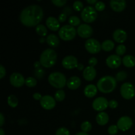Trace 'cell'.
<instances>
[{"instance_id":"13","label":"cell","mask_w":135,"mask_h":135,"mask_svg":"<svg viewBox=\"0 0 135 135\" xmlns=\"http://www.w3.org/2000/svg\"><path fill=\"white\" fill-rule=\"evenodd\" d=\"M79 62L77 58L73 55H67L62 60V65L66 69L71 70L76 68Z\"/></svg>"},{"instance_id":"32","label":"cell","mask_w":135,"mask_h":135,"mask_svg":"<svg viewBox=\"0 0 135 135\" xmlns=\"http://www.w3.org/2000/svg\"><path fill=\"white\" fill-rule=\"evenodd\" d=\"M127 51L126 46L123 44H120L119 46H117L115 50V53L116 55H119V56H121V55H123L125 54Z\"/></svg>"},{"instance_id":"10","label":"cell","mask_w":135,"mask_h":135,"mask_svg":"<svg viewBox=\"0 0 135 135\" xmlns=\"http://www.w3.org/2000/svg\"><path fill=\"white\" fill-rule=\"evenodd\" d=\"M133 120L129 116H123L117 121V126L119 130L121 131H127L129 130L133 126Z\"/></svg>"},{"instance_id":"45","label":"cell","mask_w":135,"mask_h":135,"mask_svg":"<svg viewBox=\"0 0 135 135\" xmlns=\"http://www.w3.org/2000/svg\"><path fill=\"white\" fill-rule=\"evenodd\" d=\"M5 123V117L2 113H0V127H3Z\"/></svg>"},{"instance_id":"16","label":"cell","mask_w":135,"mask_h":135,"mask_svg":"<svg viewBox=\"0 0 135 135\" xmlns=\"http://www.w3.org/2000/svg\"><path fill=\"white\" fill-rule=\"evenodd\" d=\"M110 7L113 11L120 13L123 11L127 6V3L125 0H112L109 2Z\"/></svg>"},{"instance_id":"40","label":"cell","mask_w":135,"mask_h":135,"mask_svg":"<svg viewBox=\"0 0 135 135\" xmlns=\"http://www.w3.org/2000/svg\"><path fill=\"white\" fill-rule=\"evenodd\" d=\"M109 108L111 109H115L118 106V102L115 100H112L109 101V104H108Z\"/></svg>"},{"instance_id":"31","label":"cell","mask_w":135,"mask_h":135,"mask_svg":"<svg viewBox=\"0 0 135 135\" xmlns=\"http://www.w3.org/2000/svg\"><path fill=\"white\" fill-rule=\"evenodd\" d=\"M25 85L29 88H33L37 85V79L36 78L29 76L25 80Z\"/></svg>"},{"instance_id":"44","label":"cell","mask_w":135,"mask_h":135,"mask_svg":"<svg viewBox=\"0 0 135 135\" xmlns=\"http://www.w3.org/2000/svg\"><path fill=\"white\" fill-rule=\"evenodd\" d=\"M42 96L40 93H38V92H36L33 94V98L35 100H39L40 101V100L42 99Z\"/></svg>"},{"instance_id":"8","label":"cell","mask_w":135,"mask_h":135,"mask_svg":"<svg viewBox=\"0 0 135 135\" xmlns=\"http://www.w3.org/2000/svg\"><path fill=\"white\" fill-rule=\"evenodd\" d=\"M86 50L91 54H96L102 50V46L100 42L94 38H89L87 40L84 44Z\"/></svg>"},{"instance_id":"36","label":"cell","mask_w":135,"mask_h":135,"mask_svg":"<svg viewBox=\"0 0 135 135\" xmlns=\"http://www.w3.org/2000/svg\"><path fill=\"white\" fill-rule=\"evenodd\" d=\"M55 135H70V132L68 129L65 127H60L56 131Z\"/></svg>"},{"instance_id":"29","label":"cell","mask_w":135,"mask_h":135,"mask_svg":"<svg viewBox=\"0 0 135 135\" xmlns=\"http://www.w3.org/2000/svg\"><path fill=\"white\" fill-rule=\"evenodd\" d=\"M54 98L57 102H62L65 98V92L63 90H57L54 94Z\"/></svg>"},{"instance_id":"1","label":"cell","mask_w":135,"mask_h":135,"mask_svg":"<svg viewBox=\"0 0 135 135\" xmlns=\"http://www.w3.org/2000/svg\"><path fill=\"white\" fill-rule=\"evenodd\" d=\"M44 11L40 6L32 5L22 9L19 16L20 22L26 27L37 26L42 21Z\"/></svg>"},{"instance_id":"11","label":"cell","mask_w":135,"mask_h":135,"mask_svg":"<svg viewBox=\"0 0 135 135\" xmlns=\"http://www.w3.org/2000/svg\"><path fill=\"white\" fill-rule=\"evenodd\" d=\"M109 102L105 98L98 97L95 99L92 102V108L95 111H97L99 113L105 110L109 107Z\"/></svg>"},{"instance_id":"49","label":"cell","mask_w":135,"mask_h":135,"mask_svg":"<svg viewBox=\"0 0 135 135\" xmlns=\"http://www.w3.org/2000/svg\"><path fill=\"white\" fill-rule=\"evenodd\" d=\"M39 42L40 44H44V42H46V38H45L44 37H41L39 39Z\"/></svg>"},{"instance_id":"12","label":"cell","mask_w":135,"mask_h":135,"mask_svg":"<svg viewBox=\"0 0 135 135\" xmlns=\"http://www.w3.org/2000/svg\"><path fill=\"white\" fill-rule=\"evenodd\" d=\"M77 34L82 38H88L93 34V28L88 24H82L76 29Z\"/></svg>"},{"instance_id":"9","label":"cell","mask_w":135,"mask_h":135,"mask_svg":"<svg viewBox=\"0 0 135 135\" xmlns=\"http://www.w3.org/2000/svg\"><path fill=\"white\" fill-rule=\"evenodd\" d=\"M41 107L46 110L53 109L56 105V100L50 95H44L40 101Z\"/></svg>"},{"instance_id":"42","label":"cell","mask_w":135,"mask_h":135,"mask_svg":"<svg viewBox=\"0 0 135 135\" xmlns=\"http://www.w3.org/2000/svg\"><path fill=\"white\" fill-rule=\"evenodd\" d=\"M67 15L64 13H61L59 15V17H58V20H59V22H64L67 21Z\"/></svg>"},{"instance_id":"24","label":"cell","mask_w":135,"mask_h":135,"mask_svg":"<svg viewBox=\"0 0 135 135\" xmlns=\"http://www.w3.org/2000/svg\"><path fill=\"white\" fill-rule=\"evenodd\" d=\"M122 63L127 68H132L135 66V57L131 55H127L122 59Z\"/></svg>"},{"instance_id":"41","label":"cell","mask_w":135,"mask_h":135,"mask_svg":"<svg viewBox=\"0 0 135 135\" xmlns=\"http://www.w3.org/2000/svg\"><path fill=\"white\" fill-rule=\"evenodd\" d=\"M97 63L98 59L96 57H91L88 60V64H89V66H90V67H94L97 65Z\"/></svg>"},{"instance_id":"28","label":"cell","mask_w":135,"mask_h":135,"mask_svg":"<svg viewBox=\"0 0 135 135\" xmlns=\"http://www.w3.org/2000/svg\"><path fill=\"white\" fill-rule=\"evenodd\" d=\"M68 22L69 25L73 26V27H75V26H79L80 25V20L79 17H78L77 16H71L69 18Z\"/></svg>"},{"instance_id":"6","label":"cell","mask_w":135,"mask_h":135,"mask_svg":"<svg viewBox=\"0 0 135 135\" xmlns=\"http://www.w3.org/2000/svg\"><path fill=\"white\" fill-rule=\"evenodd\" d=\"M83 21L86 23H92L94 22L98 17L97 11L92 6H86L84 8L80 13Z\"/></svg>"},{"instance_id":"47","label":"cell","mask_w":135,"mask_h":135,"mask_svg":"<svg viewBox=\"0 0 135 135\" xmlns=\"http://www.w3.org/2000/svg\"><path fill=\"white\" fill-rule=\"evenodd\" d=\"M41 65H41L40 62V61H36L35 63H34V68H35V69H36L40 68Z\"/></svg>"},{"instance_id":"27","label":"cell","mask_w":135,"mask_h":135,"mask_svg":"<svg viewBox=\"0 0 135 135\" xmlns=\"http://www.w3.org/2000/svg\"><path fill=\"white\" fill-rule=\"evenodd\" d=\"M7 104L11 108H16L18 104V98L13 94L9 95L7 98Z\"/></svg>"},{"instance_id":"39","label":"cell","mask_w":135,"mask_h":135,"mask_svg":"<svg viewBox=\"0 0 135 135\" xmlns=\"http://www.w3.org/2000/svg\"><path fill=\"white\" fill-rule=\"evenodd\" d=\"M51 3H52L55 6L61 7H63L67 3V0H52V1H51Z\"/></svg>"},{"instance_id":"38","label":"cell","mask_w":135,"mask_h":135,"mask_svg":"<svg viewBox=\"0 0 135 135\" xmlns=\"http://www.w3.org/2000/svg\"><path fill=\"white\" fill-rule=\"evenodd\" d=\"M105 8V5L103 1H98L96 5H95V9L97 11H104Z\"/></svg>"},{"instance_id":"18","label":"cell","mask_w":135,"mask_h":135,"mask_svg":"<svg viewBox=\"0 0 135 135\" xmlns=\"http://www.w3.org/2000/svg\"><path fill=\"white\" fill-rule=\"evenodd\" d=\"M46 27L51 31H57L60 29V22L55 17H49L46 21Z\"/></svg>"},{"instance_id":"30","label":"cell","mask_w":135,"mask_h":135,"mask_svg":"<svg viewBox=\"0 0 135 135\" xmlns=\"http://www.w3.org/2000/svg\"><path fill=\"white\" fill-rule=\"evenodd\" d=\"M92 125L91 124V123H90L89 121H86L82 123L81 125H80V129H81L82 131L84 132V133H88V132L92 130Z\"/></svg>"},{"instance_id":"19","label":"cell","mask_w":135,"mask_h":135,"mask_svg":"<svg viewBox=\"0 0 135 135\" xmlns=\"http://www.w3.org/2000/svg\"><path fill=\"white\" fill-rule=\"evenodd\" d=\"M81 85V80L76 76H73L68 79L67 82V86L69 89L71 90H75L78 89Z\"/></svg>"},{"instance_id":"50","label":"cell","mask_w":135,"mask_h":135,"mask_svg":"<svg viewBox=\"0 0 135 135\" xmlns=\"http://www.w3.org/2000/svg\"><path fill=\"white\" fill-rule=\"evenodd\" d=\"M75 135H89L88 134V133H84V132H79V133H76V134Z\"/></svg>"},{"instance_id":"15","label":"cell","mask_w":135,"mask_h":135,"mask_svg":"<svg viewBox=\"0 0 135 135\" xmlns=\"http://www.w3.org/2000/svg\"><path fill=\"white\" fill-rule=\"evenodd\" d=\"M105 63L109 68L115 69H117L120 67L121 63H122V59H121V57L119 55H116V54H113L107 57Z\"/></svg>"},{"instance_id":"34","label":"cell","mask_w":135,"mask_h":135,"mask_svg":"<svg viewBox=\"0 0 135 135\" xmlns=\"http://www.w3.org/2000/svg\"><path fill=\"white\" fill-rule=\"evenodd\" d=\"M45 71L42 68H38L34 70V76H35L36 79H42L45 76Z\"/></svg>"},{"instance_id":"33","label":"cell","mask_w":135,"mask_h":135,"mask_svg":"<svg viewBox=\"0 0 135 135\" xmlns=\"http://www.w3.org/2000/svg\"><path fill=\"white\" fill-rule=\"evenodd\" d=\"M127 77V72L124 71H119V72L117 73L115 75V79L117 81H123L124 80H125V79Z\"/></svg>"},{"instance_id":"52","label":"cell","mask_w":135,"mask_h":135,"mask_svg":"<svg viewBox=\"0 0 135 135\" xmlns=\"http://www.w3.org/2000/svg\"><path fill=\"white\" fill-rule=\"evenodd\" d=\"M134 113H135V109H134Z\"/></svg>"},{"instance_id":"14","label":"cell","mask_w":135,"mask_h":135,"mask_svg":"<svg viewBox=\"0 0 135 135\" xmlns=\"http://www.w3.org/2000/svg\"><path fill=\"white\" fill-rule=\"evenodd\" d=\"M26 79L19 73H13L9 78L11 84L15 88H20L25 84Z\"/></svg>"},{"instance_id":"3","label":"cell","mask_w":135,"mask_h":135,"mask_svg":"<svg viewBox=\"0 0 135 135\" xmlns=\"http://www.w3.org/2000/svg\"><path fill=\"white\" fill-rule=\"evenodd\" d=\"M57 60L56 51L51 48H47L42 51L40 57V61L42 67L50 68L54 66Z\"/></svg>"},{"instance_id":"51","label":"cell","mask_w":135,"mask_h":135,"mask_svg":"<svg viewBox=\"0 0 135 135\" xmlns=\"http://www.w3.org/2000/svg\"><path fill=\"white\" fill-rule=\"evenodd\" d=\"M0 135H5V131H4V130L2 129V128L0 129Z\"/></svg>"},{"instance_id":"22","label":"cell","mask_w":135,"mask_h":135,"mask_svg":"<svg viewBox=\"0 0 135 135\" xmlns=\"http://www.w3.org/2000/svg\"><path fill=\"white\" fill-rule=\"evenodd\" d=\"M109 115L108 113L104 112L98 113L96 117V122L99 125H101V126H104L106 125L109 122Z\"/></svg>"},{"instance_id":"43","label":"cell","mask_w":135,"mask_h":135,"mask_svg":"<svg viewBox=\"0 0 135 135\" xmlns=\"http://www.w3.org/2000/svg\"><path fill=\"white\" fill-rule=\"evenodd\" d=\"M6 75V70H5V68L1 65H0V79H3Z\"/></svg>"},{"instance_id":"23","label":"cell","mask_w":135,"mask_h":135,"mask_svg":"<svg viewBox=\"0 0 135 135\" xmlns=\"http://www.w3.org/2000/svg\"><path fill=\"white\" fill-rule=\"evenodd\" d=\"M46 43L51 47H57L59 44V39L57 35L51 34L46 37Z\"/></svg>"},{"instance_id":"46","label":"cell","mask_w":135,"mask_h":135,"mask_svg":"<svg viewBox=\"0 0 135 135\" xmlns=\"http://www.w3.org/2000/svg\"><path fill=\"white\" fill-rule=\"evenodd\" d=\"M76 69H77L79 70V71H84V65L82 64V63H79V64H78Z\"/></svg>"},{"instance_id":"37","label":"cell","mask_w":135,"mask_h":135,"mask_svg":"<svg viewBox=\"0 0 135 135\" xmlns=\"http://www.w3.org/2000/svg\"><path fill=\"white\" fill-rule=\"evenodd\" d=\"M119 129L117 125H112L109 126L108 129V132L110 135H115L118 133Z\"/></svg>"},{"instance_id":"20","label":"cell","mask_w":135,"mask_h":135,"mask_svg":"<svg viewBox=\"0 0 135 135\" xmlns=\"http://www.w3.org/2000/svg\"><path fill=\"white\" fill-rule=\"evenodd\" d=\"M96 76V70L94 67L88 66L83 71V77L86 81H92Z\"/></svg>"},{"instance_id":"4","label":"cell","mask_w":135,"mask_h":135,"mask_svg":"<svg viewBox=\"0 0 135 135\" xmlns=\"http://www.w3.org/2000/svg\"><path fill=\"white\" fill-rule=\"evenodd\" d=\"M48 82L51 86L57 89H61L67 85L65 75L60 72L51 73L48 76Z\"/></svg>"},{"instance_id":"21","label":"cell","mask_w":135,"mask_h":135,"mask_svg":"<svg viewBox=\"0 0 135 135\" xmlns=\"http://www.w3.org/2000/svg\"><path fill=\"white\" fill-rule=\"evenodd\" d=\"M98 90L97 86H95L94 84H88L84 88V94L86 97L91 98H93L96 96L98 92Z\"/></svg>"},{"instance_id":"2","label":"cell","mask_w":135,"mask_h":135,"mask_svg":"<svg viewBox=\"0 0 135 135\" xmlns=\"http://www.w3.org/2000/svg\"><path fill=\"white\" fill-rule=\"evenodd\" d=\"M98 90L102 93L109 94L114 91L117 86L115 78L112 76H104L99 79L97 83Z\"/></svg>"},{"instance_id":"35","label":"cell","mask_w":135,"mask_h":135,"mask_svg":"<svg viewBox=\"0 0 135 135\" xmlns=\"http://www.w3.org/2000/svg\"><path fill=\"white\" fill-rule=\"evenodd\" d=\"M73 7L74 10H75V11H77V12L82 11L84 8L83 2L80 1H75V2L73 3Z\"/></svg>"},{"instance_id":"48","label":"cell","mask_w":135,"mask_h":135,"mask_svg":"<svg viewBox=\"0 0 135 135\" xmlns=\"http://www.w3.org/2000/svg\"><path fill=\"white\" fill-rule=\"evenodd\" d=\"M86 2L90 5H96L98 1L97 0H87Z\"/></svg>"},{"instance_id":"25","label":"cell","mask_w":135,"mask_h":135,"mask_svg":"<svg viewBox=\"0 0 135 135\" xmlns=\"http://www.w3.org/2000/svg\"><path fill=\"white\" fill-rule=\"evenodd\" d=\"M102 50L105 51H110L115 47L114 42L110 40H106L102 43Z\"/></svg>"},{"instance_id":"5","label":"cell","mask_w":135,"mask_h":135,"mask_svg":"<svg viewBox=\"0 0 135 135\" xmlns=\"http://www.w3.org/2000/svg\"><path fill=\"white\" fill-rule=\"evenodd\" d=\"M77 32L75 27L69 25L61 26L58 32L59 37L64 41H71L76 37Z\"/></svg>"},{"instance_id":"26","label":"cell","mask_w":135,"mask_h":135,"mask_svg":"<svg viewBox=\"0 0 135 135\" xmlns=\"http://www.w3.org/2000/svg\"><path fill=\"white\" fill-rule=\"evenodd\" d=\"M36 32L41 37H45L47 34V28L44 25H38L36 26Z\"/></svg>"},{"instance_id":"17","label":"cell","mask_w":135,"mask_h":135,"mask_svg":"<svg viewBox=\"0 0 135 135\" xmlns=\"http://www.w3.org/2000/svg\"><path fill=\"white\" fill-rule=\"evenodd\" d=\"M113 38L115 42L122 44L127 40V34L123 29H117L113 33Z\"/></svg>"},{"instance_id":"7","label":"cell","mask_w":135,"mask_h":135,"mask_svg":"<svg viewBox=\"0 0 135 135\" xmlns=\"http://www.w3.org/2000/svg\"><path fill=\"white\" fill-rule=\"evenodd\" d=\"M120 94L125 100H131L135 96L134 86L131 83H124L120 88Z\"/></svg>"}]
</instances>
